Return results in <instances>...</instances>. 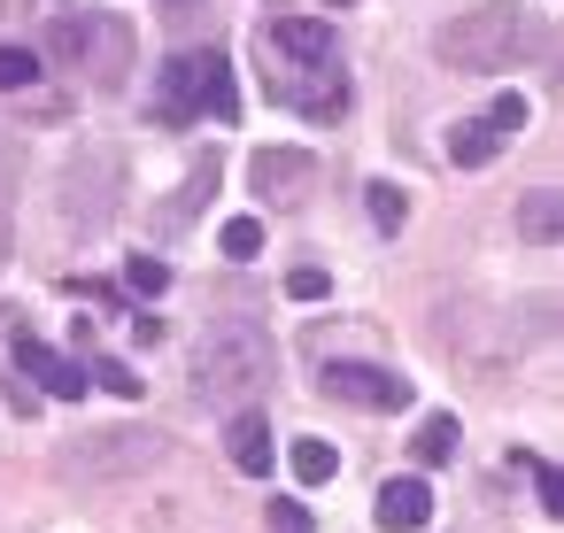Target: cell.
Instances as JSON below:
<instances>
[{
    "instance_id": "cell-1",
    "label": "cell",
    "mask_w": 564,
    "mask_h": 533,
    "mask_svg": "<svg viewBox=\"0 0 564 533\" xmlns=\"http://www.w3.org/2000/svg\"><path fill=\"white\" fill-rule=\"evenodd\" d=\"M541 47H549L541 17L510 9V0H495V9H464V17L448 24V40H441V55H448L456 70H518V63H533Z\"/></svg>"
},
{
    "instance_id": "cell-13",
    "label": "cell",
    "mask_w": 564,
    "mask_h": 533,
    "mask_svg": "<svg viewBox=\"0 0 564 533\" xmlns=\"http://www.w3.org/2000/svg\"><path fill=\"white\" fill-rule=\"evenodd\" d=\"M78 464H109V456H163V433H124V440H78Z\"/></svg>"
},
{
    "instance_id": "cell-25",
    "label": "cell",
    "mask_w": 564,
    "mask_h": 533,
    "mask_svg": "<svg viewBox=\"0 0 564 533\" xmlns=\"http://www.w3.org/2000/svg\"><path fill=\"white\" fill-rule=\"evenodd\" d=\"M333 9H356V0H333Z\"/></svg>"
},
{
    "instance_id": "cell-4",
    "label": "cell",
    "mask_w": 564,
    "mask_h": 533,
    "mask_svg": "<svg viewBox=\"0 0 564 533\" xmlns=\"http://www.w3.org/2000/svg\"><path fill=\"white\" fill-rule=\"evenodd\" d=\"M310 178H317V163H310L302 148H263V155H256V194H263L271 209H294V202L310 194Z\"/></svg>"
},
{
    "instance_id": "cell-23",
    "label": "cell",
    "mask_w": 564,
    "mask_h": 533,
    "mask_svg": "<svg viewBox=\"0 0 564 533\" xmlns=\"http://www.w3.org/2000/svg\"><path fill=\"white\" fill-rule=\"evenodd\" d=\"M271 533H317V525H310V510L294 494H271Z\"/></svg>"
},
{
    "instance_id": "cell-16",
    "label": "cell",
    "mask_w": 564,
    "mask_h": 533,
    "mask_svg": "<svg viewBox=\"0 0 564 533\" xmlns=\"http://www.w3.org/2000/svg\"><path fill=\"white\" fill-rule=\"evenodd\" d=\"M217 248H225L232 263H256V255H263V225H256V217H232V225L217 232Z\"/></svg>"
},
{
    "instance_id": "cell-7",
    "label": "cell",
    "mask_w": 564,
    "mask_h": 533,
    "mask_svg": "<svg viewBox=\"0 0 564 533\" xmlns=\"http://www.w3.org/2000/svg\"><path fill=\"white\" fill-rule=\"evenodd\" d=\"M225 448H232V464L256 471V479H271V464H279V448H271V417H263V410H232Z\"/></svg>"
},
{
    "instance_id": "cell-9",
    "label": "cell",
    "mask_w": 564,
    "mask_h": 533,
    "mask_svg": "<svg viewBox=\"0 0 564 533\" xmlns=\"http://www.w3.org/2000/svg\"><path fill=\"white\" fill-rule=\"evenodd\" d=\"M194 109H209L217 124H240V86L225 55H194Z\"/></svg>"
},
{
    "instance_id": "cell-10",
    "label": "cell",
    "mask_w": 564,
    "mask_h": 533,
    "mask_svg": "<svg viewBox=\"0 0 564 533\" xmlns=\"http://www.w3.org/2000/svg\"><path fill=\"white\" fill-rule=\"evenodd\" d=\"M155 109H163V124L202 117V109H194V55H186V63H163V78H155Z\"/></svg>"
},
{
    "instance_id": "cell-15",
    "label": "cell",
    "mask_w": 564,
    "mask_h": 533,
    "mask_svg": "<svg viewBox=\"0 0 564 533\" xmlns=\"http://www.w3.org/2000/svg\"><path fill=\"white\" fill-rule=\"evenodd\" d=\"M518 232H525L533 248H549V240H556V194H549V186L518 202Z\"/></svg>"
},
{
    "instance_id": "cell-24",
    "label": "cell",
    "mask_w": 564,
    "mask_h": 533,
    "mask_svg": "<svg viewBox=\"0 0 564 533\" xmlns=\"http://www.w3.org/2000/svg\"><path fill=\"white\" fill-rule=\"evenodd\" d=\"M286 294H294V302H325V294H333V279L302 263V271H286Z\"/></svg>"
},
{
    "instance_id": "cell-8",
    "label": "cell",
    "mask_w": 564,
    "mask_h": 533,
    "mask_svg": "<svg viewBox=\"0 0 564 533\" xmlns=\"http://www.w3.org/2000/svg\"><path fill=\"white\" fill-rule=\"evenodd\" d=\"M371 510H379V525H387V533H417V525L433 518V487L402 471V479H387V487H379V502H371Z\"/></svg>"
},
{
    "instance_id": "cell-20",
    "label": "cell",
    "mask_w": 564,
    "mask_h": 533,
    "mask_svg": "<svg viewBox=\"0 0 564 533\" xmlns=\"http://www.w3.org/2000/svg\"><path fill=\"white\" fill-rule=\"evenodd\" d=\"M40 78V55L32 47H0V94H24Z\"/></svg>"
},
{
    "instance_id": "cell-2",
    "label": "cell",
    "mask_w": 564,
    "mask_h": 533,
    "mask_svg": "<svg viewBox=\"0 0 564 533\" xmlns=\"http://www.w3.org/2000/svg\"><path fill=\"white\" fill-rule=\"evenodd\" d=\"M271 379H279L271 333H256V325H240V317L209 325V340H202V356H194V387H202V394H217V402H256Z\"/></svg>"
},
{
    "instance_id": "cell-14",
    "label": "cell",
    "mask_w": 564,
    "mask_h": 533,
    "mask_svg": "<svg viewBox=\"0 0 564 533\" xmlns=\"http://www.w3.org/2000/svg\"><path fill=\"white\" fill-rule=\"evenodd\" d=\"M286 464H294V479H302V487H333V471H340V456H333L325 440H294V448H286Z\"/></svg>"
},
{
    "instance_id": "cell-6",
    "label": "cell",
    "mask_w": 564,
    "mask_h": 533,
    "mask_svg": "<svg viewBox=\"0 0 564 533\" xmlns=\"http://www.w3.org/2000/svg\"><path fill=\"white\" fill-rule=\"evenodd\" d=\"M263 47H271V55H286V63H302V70H333V32H325V24H310V17H279Z\"/></svg>"
},
{
    "instance_id": "cell-21",
    "label": "cell",
    "mask_w": 564,
    "mask_h": 533,
    "mask_svg": "<svg viewBox=\"0 0 564 533\" xmlns=\"http://www.w3.org/2000/svg\"><path fill=\"white\" fill-rule=\"evenodd\" d=\"M448 456H456V417H433L417 433V464H448Z\"/></svg>"
},
{
    "instance_id": "cell-22",
    "label": "cell",
    "mask_w": 564,
    "mask_h": 533,
    "mask_svg": "<svg viewBox=\"0 0 564 533\" xmlns=\"http://www.w3.org/2000/svg\"><path fill=\"white\" fill-rule=\"evenodd\" d=\"M479 124H487L495 140H510V132H525V101H518V94H502V101H495V109H487Z\"/></svg>"
},
{
    "instance_id": "cell-5",
    "label": "cell",
    "mask_w": 564,
    "mask_h": 533,
    "mask_svg": "<svg viewBox=\"0 0 564 533\" xmlns=\"http://www.w3.org/2000/svg\"><path fill=\"white\" fill-rule=\"evenodd\" d=\"M17 371H32L55 402H86V387H94V379H86V363H70V356H63V348H47V340H17Z\"/></svg>"
},
{
    "instance_id": "cell-11",
    "label": "cell",
    "mask_w": 564,
    "mask_h": 533,
    "mask_svg": "<svg viewBox=\"0 0 564 533\" xmlns=\"http://www.w3.org/2000/svg\"><path fill=\"white\" fill-rule=\"evenodd\" d=\"M294 109H302V117H317V124H340V117H348V86H340V70H333V78H317V86H302V94H294Z\"/></svg>"
},
{
    "instance_id": "cell-19",
    "label": "cell",
    "mask_w": 564,
    "mask_h": 533,
    "mask_svg": "<svg viewBox=\"0 0 564 533\" xmlns=\"http://www.w3.org/2000/svg\"><path fill=\"white\" fill-rule=\"evenodd\" d=\"M124 286H132L140 302H155V294L171 286V263H155V255H132V263H124Z\"/></svg>"
},
{
    "instance_id": "cell-3",
    "label": "cell",
    "mask_w": 564,
    "mask_h": 533,
    "mask_svg": "<svg viewBox=\"0 0 564 533\" xmlns=\"http://www.w3.org/2000/svg\"><path fill=\"white\" fill-rule=\"evenodd\" d=\"M317 387L348 410H410V379L402 371H379V363H348V356H325L317 363Z\"/></svg>"
},
{
    "instance_id": "cell-18",
    "label": "cell",
    "mask_w": 564,
    "mask_h": 533,
    "mask_svg": "<svg viewBox=\"0 0 564 533\" xmlns=\"http://www.w3.org/2000/svg\"><path fill=\"white\" fill-rule=\"evenodd\" d=\"M364 202H371V217H379V232H402V217H410V194H402V186H387V178H379V186H371Z\"/></svg>"
},
{
    "instance_id": "cell-17",
    "label": "cell",
    "mask_w": 564,
    "mask_h": 533,
    "mask_svg": "<svg viewBox=\"0 0 564 533\" xmlns=\"http://www.w3.org/2000/svg\"><path fill=\"white\" fill-rule=\"evenodd\" d=\"M86 379H94V387H109L117 402H140V371H132V363H117V356H101V363H86Z\"/></svg>"
},
{
    "instance_id": "cell-12",
    "label": "cell",
    "mask_w": 564,
    "mask_h": 533,
    "mask_svg": "<svg viewBox=\"0 0 564 533\" xmlns=\"http://www.w3.org/2000/svg\"><path fill=\"white\" fill-rule=\"evenodd\" d=\"M495 148H502V140H495L487 124H456V132H448V163H456V171H479V163H495Z\"/></svg>"
}]
</instances>
